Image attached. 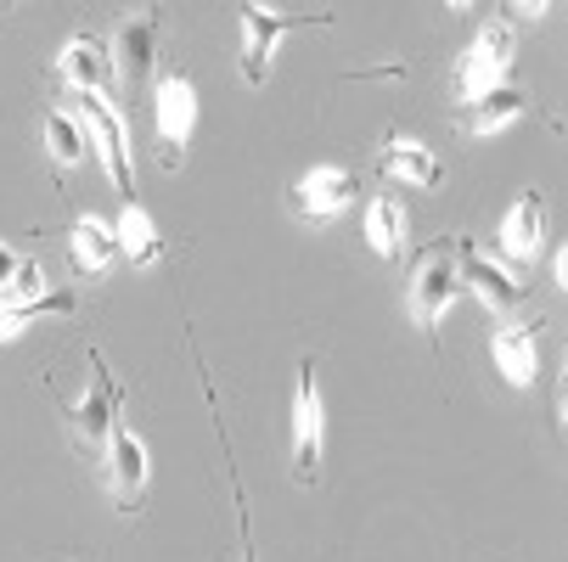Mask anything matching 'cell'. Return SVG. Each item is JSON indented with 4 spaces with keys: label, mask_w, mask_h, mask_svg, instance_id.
<instances>
[{
    "label": "cell",
    "mask_w": 568,
    "mask_h": 562,
    "mask_svg": "<svg viewBox=\"0 0 568 562\" xmlns=\"http://www.w3.org/2000/svg\"><path fill=\"white\" fill-rule=\"evenodd\" d=\"M513 57H518V23H507V18L478 23L473 45L456 62V96L462 102H478V96H490L496 85H507Z\"/></svg>",
    "instance_id": "1"
},
{
    "label": "cell",
    "mask_w": 568,
    "mask_h": 562,
    "mask_svg": "<svg viewBox=\"0 0 568 562\" xmlns=\"http://www.w3.org/2000/svg\"><path fill=\"white\" fill-rule=\"evenodd\" d=\"M450 304H456V243L445 236V243H434L412 265V282H405V309H412V320L434 338Z\"/></svg>",
    "instance_id": "2"
},
{
    "label": "cell",
    "mask_w": 568,
    "mask_h": 562,
    "mask_svg": "<svg viewBox=\"0 0 568 562\" xmlns=\"http://www.w3.org/2000/svg\"><path fill=\"white\" fill-rule=\"evenodd\" d=\"M62 417H68L73 445L85 450V456H97V461H102V450H108V439H113V428H119V388H113V377H108V366H102L97 355H91L85 399H79V406H68Z\"/></svg>",
    "instance_id": "3"
},
{
    "label": "cell",
    "mask_w": 568,
    "mask_h": 562,
    "mask_svg": "<svg viewBox=\"0 0 568 562\" xmlns=\"http://www.w3.org/2000/svg\"><path fill=\"white\" fill-rule=\"evenodd\" d=\"M321 439H327V417H321L315 366L298 360V388H293V478L304 490L321 484Z\"/></svg>",
    "instance_id": "4"
},
{
    "label": "cell",
    "mask_w": 568,
    "mask_h": 562,
    "mask_svg": "<svg viewBox=\"0 0 568 562\" xmlns=\"http://www.w3.org/2000/svg\"><path fill=\"white\" fill-rule=\"evenodd\" d=\"M152 119H158V146H164V164L175 170L192 135H197V91L186 73H164L152 85Z\"/></svg>",
    "instance_id": "5"
},
{
    "label": "cell",
    "mask_w": 568,
    "mask_h": 562,
    "mask_svg": "<svg viewBox=\"0 0 568 562\" xmlns=\"http://www.w3.org/2000/svg\"><path fill=\"white\" fill-rule=\"evenodd\" d=\"M355 197H361V181H355L349 170H338V164L304 170V175L293 181V192H287L293 214L310 219V225H333L344 208H355Z\"/></svg>",
    "instance_id": "6"
},
{
    "label": "cell",
    "mask_w": 568,
    "mask_h": 562,
    "mask_svg": "<svg viewBox=\"0 0 568 562\" xmlns=\"http://www.w3.org/2000/svg\"><path fill=\"white\" fill-rule=\"evenodd\" d=\"M456 282L484 304V309H496V315H507V309H518L524 304V276L513 270V265H501V259H490V254H478L467 236L456 243Z\"/></svg>",
    "instance_id": "7"
},
{
    "label": "cell",
    "mask_w": 568,
    "mask_h": 562,
    "mask_svg": "<svg viewBox=\"0 0 568 562\" xmlns=\"http://www.w3.org/2000/svg\"><path fill=\"white\" fill-rule=\"evenodd\" d=\"M79 119H85V141L97 146L108 181L124 192V203H135V175H130V141H124V119L113 113L108 96H79Z\"/></svg>",
    "instance_id": "8"
},
{
    "label": "cell",
    "mask_w": 568,
    "mask_h": 562,
    "mask_svg": "<svg viewBox=\"0 0 568 562\" xmlns=\"http://www.w3.org/2000/svg\"><path fill=\"white\" fill-rule=\"evenodd\" d=\"M102 484H108V501L119 512H141L146 507V445L119 422L108 450H102Z\"/></svg>",
    "instance_id": "9"
},
{
    "label": "cell",
    "mask_w": 568,
    "mask_h": 562,
    "mask_svg": "<svg viewBox=\"0 0 568 562\" xmlns=\"http://www.w3.org/2000/svg\"><path fill=\"white\" fill-rule=\"evenodd\" d=\"M236 23H242V57H236V68H242V79H248V85H265L271 51H276V40L293 29V18H287V12H271V7H254V0H242Z\"/></svg>",
    "instance_id": "10"
},
{
    "label": "cell",
    "mask_w": 568,
    "mask_h": 562,
    "mask_svg": "<svg viewBox=\"0 0 568 562\" xmlns=\"http://www.w3.org/2000/svg\"><path fill=\"white\" fill-rule=\"evenodd\" d=\"M57 73L68 79L79 96H108V85H113V51L97 34H73L57 51Z\"/></svg>",
    "instance_id": "11"
},
{
    "label": "cell",
    "mask_w": 568,
    "mask_h": 562,
    "mask_svg": "<svg viewBox=\"0 0 568 562\" xmlns=\"http://www.w3.org/2000/svg\"><path fill=\"white\" fill-rule=\"evenodd\" d=\"M113 73H124L130 85L141 91L152 68H158V12H141V18H124L119 34H113Z\"/></svg>",
    "instance_id": "12"
},
{
    "label": "cell",
    "mask_w": 568,
    "mask_h": 562,
    "mask_svg": "<svg viewBox=\"0 0 568 562\" xmlns=\"http://www.w3.org/2000/svg\"><path fill=\"white\" fill-rule=\"evenodd\" d=\"M540 320H524V327H507L490 338V360L496 371L513 382V388H535V371H540Z\"/></svg>",
    "instance_id": "13"
},
{
    "label": "cell",
    "mask_w": 568,
    "mask_h": 562,
    "mask_svg": "<svg viewBox=\"0 0 568 562\" xmlns=\"http://www.w3.org/2000/svg\"><path fill=\"white\" fill-rule=\"evenodd\" d=\"M377 170H383L388 181H399V186H417V192H434V186L445 181L439 157H434L423 141H405V135H388V141H383Z\"/></svg>",
    "instance_id": "14"
},
{
    "label": "cell",
    "mask_w": 568,
    "mask_h": 562,
    "mask_svg": "<svg viewBox=\"0 0 568 562\" xmlns=\"http://www.w3.org/2000/svg\"><path fill=\"white\" fill-rule=\"evenodd\" d=\"M524 91L513 85V79H507V85H496L490 96H478V102H462V130L467 135H501L507 124H518L524 119Z\"/></svg>",
    "instance_id": "15"
},
{
    "label": "cell",
    "mask_w": 568,
    "mask_h": 562,
    "mask_svg": "<svg viewBox=\"0 0 568 562\" xmlns=\"http://www.w3.org/2000/svg\"><path fill=\"white\" fill-rule=\"evenodd\" d=\"M68 248H73V270H79V276H102V270L113 265V254H119V236H113L108 219L79 214L73 231H68Z\"/></svg>",
    "instance_id": "16"
},
{
    "label": "cell",
    "mask_w": 568,
    "mask_h": 562,
    "mask_svg": "<svg viewBox=\"0 0 568 562\" xmlns=\"http://www.w3.org/2000/svg\"><path fill=\"white\" fill-rule=\"evenodd\" d=\"M540 236H546V197H540V192H518V203H513L507 219H501V248H507L513 259H535Z\"/></svg>",
    "instance_id": "17"
},
{
    "label": "cell",
    "mask_w": 568,
    "mask_h": 562,
    "mask_svg": "<svg viewBox=\"0 0 568 562\" xmlns=\"http://www.w3.org/2000/svg\"><path fill=\"white\" fill-rule=\"evenodd\" d=\"M366 248L377 254V259H399V248H405V208L394 203V197H372L366 203Z\"/></svg>",
    "instance_id": "18"
},
{
    "label": "cell",
    "mask_w": 568,
    "mask_h": 562,
    "mask_svg": "<svg viewBox=\"0 0 568 562\" xmlns=\"http://www.w3.org/2000/svg\"><path fill=\"white\" fill-rule=\"evenodd\" d=\"M113 236H119V254H130L141 270H146L158 254H164V236H158V225H152V214H146L141 203H124V214H119Z\"/></svg>",
    "instance_id": "19"
},
{
    "label": "cell",
    "mask_w": 568,
    "mask_h": 562,
    "mask_svg": "<svg viewBox=\"0 0 568 562\" xmlns=\"http://www.w3.org/2000/svg\"><path fill=\"white\" fill-rule=\"evenodd\" d=\"M45 152L57 170L85 164V124H79V113H45Z\"/></svg>",
    "instance_id": "20"
},
{
    "label": "cell",
    "mask_w": 568,
    "mask_h": 562,
    "mask_svg": "<svg viewBox=\"0 0 568 562\" xmlns=\"http://www.w3.org/2000/svg\"><path fill=\"white\" fill-rule=\"evenodd\" d=\"M40 315H73V293H45L34 304H0V344L18 338L29 320H40Z\"/></svg>",
    "instance_id": "21"
},
{
    "label": "cell",
    "mask_w": 568,
    "mask_h": 562,
    "mask_svg": "<svg viewBox=\"0 0 568 562\" xmlns=\"http://www.w3.org/2000/svg\"><path fill=\"white\" fill-rule=\"evenodd\" d=\"M34 298H45V276H40L34 259H23L18 276L7 282V293H0V304H34Z\"/></svg>",
    "instance_id": "22"
},
{
    "label": "cell",
    "mask_w": 568,
    "mask_h": 562,
    "mask_svg": "<svg viewBox=\"0 0 568 562\" xmlns=\"http://www.w3.org/2000/svg\"><path fill=\"white\" fill-rule=\"evenodd\" d=\"M18 265H23V259H18V254H12L7 243H0V293H7V282L18 276Z\"/></svg>",
    "instance_id": "23"
},
{
    "label": "cell",
    "mask_w": 568,
    "mask_h": 562,
    "mask_svg": "<svg viewBox=\"0 0 568 562\" xmlns=\"http://www.w3.org/2000/svg\"><path fill=\"white\" fill-rule=\"evenodd\" d=\"M546 12H551V7H540V0H524V7L507 12V23H513V18H546Z\"/></svg>",
    "instance_id": "24"
},
{
    "label": "cell",
    "mask_w": 568,
    "mask_h": 562,
    "mask_svg": "<svg viewBox=\"0 0 568 562\" xmlns=\"http://www.w3.org/2000/svg\"><path fill=\"white\" fill-rule=\"evenodd\" d=\"M551 282H557V287H568V259H562V248L551 254Z\"/></svg>",
    "instance_id": "25"
},
{
    "label": "cell",
    "mask_w": 568,
    "mask_h": 562,
    "mask_svg": "<svg viewBox=\"0 0 568 562\" xmlns=\"http://www.w3.org/2000/svg\"><path fill=\"white\" fill-rule=\"evenodd\" d=\"M242 562H254V545H248V529H242Z\"/></svg>",
    "instance_id": "26"
}]
</instances>
